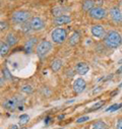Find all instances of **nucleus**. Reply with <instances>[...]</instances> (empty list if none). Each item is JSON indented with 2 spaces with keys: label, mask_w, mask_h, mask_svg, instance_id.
I'll return each instance as SVG.
<instances>
[{
  "label": "nucleus",
  "mask_w": 122,
  "mask_h": 129,
  "mask_svg": "<svg viewBox=\"0 0 122 129\" xmlns=\"http://www.w3.org/2000/svg\"><path fill=\"white\" fill-rule=\"evenodd\" d=\"M104 103H105V101H101V102H98V103H96V104H95L93 107H92V108L88 110V112H90V111H96V110L100 109L101 107H103Z\"/></svg>",
  "instance_id": "b1692460"
},
{
  "label": "nucleus",
  "mask_w": 122,
  "mask_h": 129,
  "mask_svg": "<svg viewBox=\"0 0 122 129\" xmlns=\"http://www.w3.org/2000/svg\"><path fill=\"white\" fill-rule=\"evenodd\" d=\"M110 16L112 20L116 23H122V12L119 7L113 6L110 8Z\"/></svg>",
  "instance_id": "9d476101"
},
{
  "label": "nucleus",
  "mask_w": 122,
  "mask_h": 129,
  "mask_svg": "<svg viewBox=\"0 0 122 129\" xmlns=\"http://www.w3.org/2000/svg\"><path fill=\"white\" fill-rule=\"evenodd\" d=\"M71 21V17L70 15H67V14H64V15H60V16H57L53 19V23L57 26H61V25H64V24H67Z\"/></svg>",
  "instance_id": "f8f14e48"
},
{
  "label": "nucleus",
  "mask_w": 122,
  "mask_h": 129,
  "mask_svg": "<svg viewBox=\"0 0 122 129\" xmlns=\"http://www.w3.org/2000/svg\"><path fill=\"white\" fill-rule=\"evenodd\" d=\"M104 44L107 48L117 49L122 45V37L116 30H110L104 38Z\"/></svg>",
  "instance_id": "f257e3e1"
},
{
  "label": "nucleus",
  "mask_w": 122,
  "mask_h": 129,
  "mask_svg": "<svg viewBox=\"0 0 122 129\" xmlns=\"http://www.w3.org/2000/svg\"><path fill=\"white\" fill-rule=\"evenodd\" d=\"M4 78H6V79H8V80H11L12 79V75L10 74V72H9V70L7 69V67H5L4 68Z\"/></svg>",
  "instance_id": "393cba45"
},
{
  "label": "nucleus",
  "mask_w": 122,
  "mask_h": 129,
  "mask_svg": "<svg viewBox=\"0 0 122 129\" xmlns=\"http://www.w3.org/2000/svg\"><path fill=\"white\" fill-rule=\"evenodd\" d=\"M61 67H62V61L60 59H55L54 61H52L51 63V69L53 70V72H58Z\"/></svg>",
  "instance_id": "a211bd4d"
},
{
  "label": "nucleus",
  "mask_w": 122,
  "mask_h": 129,
  "mask_svg": "<svg viewBox=\"0 0 122 129\" xmlns=\"http://www.w3.org/2000/svg\"><path fill=\"white\" fill-rule=\"evenodd\" d=\"M79 40H80V35H79V33H78V31H74V33L71 35V37L69 38V40H68V44H69L70 46H75V45L78 44Z\"/></svg>",
  "instance_id": "f3484780"
},
{
  "label": "nucleus",
  "mask_w": 122,
  "mask_h": 129,
  "mask_svg": "<svg viewBox=\"0 0 122 129\" xmlns=\"http://www.w3.org/2000/svg\"><path fill=\"white\" fill-rule=\"evenodd\" d=\"M9 49H10V46L6 42H3V41L0 42V55H1V57L6 56L9 52Z\"/></svg>",
  "instance_id": "dca6fc26"
},
{
  "label": "nucleus",
  "mask_w": 122,
  "mask_h": 129,
  "mask_svg": "<svg viewBox=\"0 0 122 129\" xmlns=\"http://www.w3.org/2000/svg\"><path fill=\"white\" fill-rule=\"evenodd\" d=\"M81 7H82L83 11L88 12L89 10H92L95 7V1H94V0H84V1L82 2Z\"/></svg>",
  "instance_id": "4468645a"
},
{
  "label": "nucleus",
  "mask_w": 122,
  "mask_h": 129,
  "mask_svg": "<svg viewBox=\"0 0 122 129\" xmlns=\"http://www.w3.org/2000/svg\"><path fill=\"white\" fill-rule=\"evenodd\" d=\"M92 129H109V127H108V125L104 121L99 120V121H96L93 124V126H92Z\"/></svg>",
  "instance_id": "aec40b11"
},
{
  "label": "nucleus",
  "mask_w": 122,
  "mask_h": 129,
  "mask_svg": "<svg viewBox=\"0 0 122 129\" xmlns=\"http://www.w3.org/2000/svg\"><path fill=\"white\" fill-rule=\"evenodd\" d=\"M86 87V82L82 77H78L73 81L72 88L75 93H81Z\"/></svg>",
  "instance_id": "1a4fd4ad"
},
{
  "label": "nucleus",
  "mask_w": 122,
  "mask_h": 129,
  "mask_svg": "<svg viewBox=\"0 0 122 129\" xmlns=\"http://www.w3.org/2000/svg\"><path fill=\"white\" fill-rule=\"evenodd\" d=\"M66 11H68V9H67V8L61 7V6H57V7H55V8L52 10V12H53V14L55 15V17L60 16V15H64Z\"/></svg>",
  "instance_id": "6ab92c4d"
},
{
  "label": "nucleus",
  "mask_w": 122,
  "mask_h": 129,
  "mask_svg": "<svg viewBox=\"0 0 122 129\" xmlns=\"http://www.w3.org/2000/svg\"><path fill=\"white\" fill-rule=\"evenodd\" d=\"M90 34L93 37L95 38H98V39H102V38H105L106 36V29L103 25L101 24H96V25H93L90 27Z\"/></svg>",
  "instance_id": "0eeeda50"
},
{
  "label": "nucleus",
  "mask_w": 122,
  "mask_h": 129,
  "mask_svg": "<svg viewBox=\"0 0 122 129\" xmlns=\"http://www.w3.org/2000/svg\"><path fill=\"white\" fill-rule=\"evenodd\" d=\"M121 63H122V59H121L120 61H118V64H121Z\"/></svg>",
  "instance_id": "2f4dec72"
},
{
  "label": "nucleus",
  "mask_w": 122,
  "mask_h": 129,
  "mask_svg": "<svg viewBox=\"0 0 122 129\" xmlns=\"http://www.w3.org/2000/svg\"><path fill=\"white\" fill-rule=\"evenodd\" d=\"M24 101L25 99L21 95H14L10 99H7L5 102H3L2 104V107L5 109V110H8V111H14L16 110L17 108H21L22 105L24 104Z\"/></svg>",
  "instance_id": "f03ea898"
},
{
  "label": "nucleus",
  "mask_w": 122,
  "mask_h": 129,
  "mask_svg": "<svg viewBox=\"0 0 122 129\" xmlns=\"http://www.w3.org/2000/svg\"><path fill=\"white\" fill-rule=\"evenodd\" d=\"M121 99H122V96H121Z\"/></svg>",
  "instance_id": "72a5a7b5"
},
{
  "label": "nucleus",
  "mask_w": 122,
  "mask_h": 129,
  "mask_svg": "<svg viewBox=\"0 0 122 129\" xmlns=\"http://www.w3.org/2000/svg\"><path fill=\"white\" fill-rule=\"evenodd\" d=\"M118 92H119V89L117 88V89H115V90H114V91L111 93V95H110V96H114V95H115V94H117Z\"/></svg>",
  "instance_id": "c85d7f7f"
},
{
  "label": "nucleus",
  "mask_w": 122,
  "mask_h": 129,
  "mask_svg": "<svg viewBox=\"0 0 122 129\" xmlns=\"http://www.w3.org/2000/svg\"><path fill=\"white\" fill-rule=\"evenodd\" d=\"M8 27V25H7V22L6 21H1L0 22V29H1V31H3V30H5L6 28Z\"/></svg>",
  "instance_id": "bb28decb"
},
{
  "label": "nucleus",
  "mask_w": 122,
  "mask_h": 129,
  "mask_svg": "<svg viewBox=\"0 0 122 129\" xmlns=\"http://www.w3.org/2000/svg\"><path fill=\"white\" fill-rule=\"evenodd\" d=\"M20 129H26V128H25V127H23V128H20Z\"/></svg>",
  "instance_id": "473e14b6"
},
{
  "label": "nucleus",
  "mask_w": 122,
  "mask_h": 129,
  "mask_svg": "<svg viewBox=\"0 0 122 129\" xmlns=\"http://www.w3.org/2000/svg\"><path fill=\"white\" fill-rule=\"evenodd\" d=\"M5 42H6L10 47H12V46L16 45V43H17V37H16L13 33H9V34H7V36L5 37Z\"/></svg>",
  "instance_id": "2eb2a0df"
},
{
  "label": "nucleus",
  "mask_w": 122,
  "mask_h": 129,
  "mask_svg": "<svg viewBox=\"0 0 122 129\" xmlns=\"http://www.w3.org/2000/svg\"><path fill=\"white\" fill-rule=\"evenodd\" d=\"M67 38V31L65 28L56 27L51 33V39L55 44H62Z\"/></svg>",
  "instance_id": "20e7f679"
},
{
  "label": "nucleus",
  "mask_w": 122,
  "mask_h": 129,
  "mask_svg": "<svg viewBox=\"0 0 122 129\" xmlns=\"http://www.w3.org/2000/svg\"><path fill=\"white\" fill-rule=\"evenodd\" d=\"M29 25H30V28L32 30H41L42 28H44L45 26V22L44 20L41 18V17H38V16H35V17H32L29 20Z\"/></svg>",
  "instance_id": "6e6552de"
},
{
  "label": "nucleus",
  "mask_w": 122,
  "mask_h": 129,
  "mask_svg": "<svg viewBox=\"0 0 122 129\" xmlns=\"http://www.w3.org/2000/svg\"><path fill=\"white\" fill-rule=\"evenodd\" d=\"M88 15L90 18L96 20H102L107 16V10L102 6H95L92 10L88 11Z\"/></svg>",
  "instance_id": "423d86ee"
},
{
  "label": "nucleus",
  "mask_w": 122,
  "mask_h": 129,
  "mask_svg": "<svg viewBox=\"0 0 122 129\" xmlns=\"http://www.w3.org/2000/svg\"><path fill=\"white\" fill-rule=\"evenodd\" d=\"M18 119H19V123H20V125H24V124H26V123L28 122L29 117H28V115H26V114H22V115L19 116Z\"/></svg>",
  "instance_id": "4be33fe9"
},
{
  "label": "nucleus",
  "mask_w": 122,
  "mask_h": 129,
  "mask_svg": "<svg viewBox=\"0 0 122 129\" xmlns=\"http://www.w3.org/2000/svg\"><path fill=\"white\" fill-rule=\"evenodd\" d=\"M120 108H122V104H114V105L110 106L109 108H107L106 112H115V111L119 110Z\"/></svg>",
  "instance_id": "412c9836"
},
{
  "label": "nucleus",
  "mask_w": 122,
  "mask_h": 129,
  "mask_svg": "<svg viewBox=\"0 0 122 129\" xmlns=\"http://www.w3.org/2000/svg\"><path fill=\"white\" fill-rule=\"evenodd\" d=\"M10 129H17V126H16V125H12V126L10 127Z\"/></svg>",
  "instance_id": "7c9ffc66"
},
{
  "label": "nucleus",
  "mask_w": 122,
  "mask_h": 129,
  "mask_svg": "<svg viewBox=\"0 0 122 129\" xmlns=\"http://www.w3.org/2000/svg\"><path fill=\"white\" fill-rule=\"evenodd\" d=\"M115 129H122V117L119 118L117 120V123H116V127Z\"/></svg>",
  "instance_id": "cd10ccee"
},
{
  "label": "nucleus",
  "mask_w": 122,
  "mask_h": 129,
  "mask_svg": "<svg viewBox=\"0 0 122 129\" xmlns=\"http://www.w3.org/2000/svg\"><path fill=\"white\" fill-rule=\"evenodd\" d=\"M33 86L32 85H28V84H26V85H23L22 87H21V91L22 92H24V93H32L33 92Z\"/></svg>",
  "instance_id": "5701e85b"
},
{
  "label": "nucleus",
  "mask_w": 122,
  "mask_h": 129,
  "mask_svg": "<svg viewBox=\"0 0 122 129\" xmlns=\"http://www.w3.org/2000/svg\"><path fill=\"white\" fill-rule=\"evenodd\" d=\"M88 119H89L88 116H82V117H80V118H78L76 120V123H83V122L88 121Z\"/></svg>",
  "instance_id": "a878e982"
},
{
  "label": "nucleus",
  "mask_w": 122,
  "mask_h": 129,
  "mask_svg": "<svg viewBox=\"0 0 122 129\" xmlns=\"http://www.w3.org/2000/svg\"><path fill=\"white\" fill-rule=\"evenodd\" d=\"M5 78H3V74L1 75V86H3V80H4Z\"/></svg>",
  "instance_id": "c756f323"
},
{
  "label": "nucleus",
  "mask_w": 122,
  "mask_h": 129,
  "mask_svg": "<svg viewBox=\"0 0 122 129\" xmlns=\"http://www.w3.org/2000/svg\"><path fill=\"white\" fill-rule=\"evenodd\" d=\"M74 70L79 75H85L89 70V66L86 62H77L74 66Z\"/></svg>",
  "instance_id": "9b49d317"
},
{
  "label": "nucleus",
  "mask_w": 122,
  "mask_h": 129,
  "mask_svg": "<svg viewBox=\"0 0 122 129\" xmlns=\"http://www.w3.org/2000/svg\"><path fill=\"white\" fill-rule=\"evenodd\" d=\"M51 50H52V43L49 42V41H46V40L41 41V42L37 45V48H36L37 54H38V56H39L40 58L45 57Z\"/></svg>",
  "instance_id": "39448f33"
},
{
  "label": "nucleus",
  "mask_w": 122,
  "mask_h": 129,
  "mask_svg": "<svg viewBox=\"0 0 122 129\" xmlns=\"http://www.w3.org/2000/svg\"><path fill=\"white\" fill-rule=\"evenodd\" d=\"M30 18V13L26 10H17L11 14V20L15 24H24L28 22Z\"/></svg>",
  "instance_id": "7ed1b4c3"
},
{
  "label": "nucleus",
  "mask_w": 122,
  "mask_h": 129,
  "mask_svg": "<svg viewBox=\"0 0 122 129\" xmlns=\"http://www.w3.org/2000/svg\"><path fill=\"white\" fill-rule=\"evenodd\" d=\"M36 44H37V39H36V38H30V39H28V40L25 42L23 48H24V50H25L27 53H29V52H32V50H33V48L35 47Z\"/></svg>",
  "instance_id": "ddd939ff"
}]
</instances>
